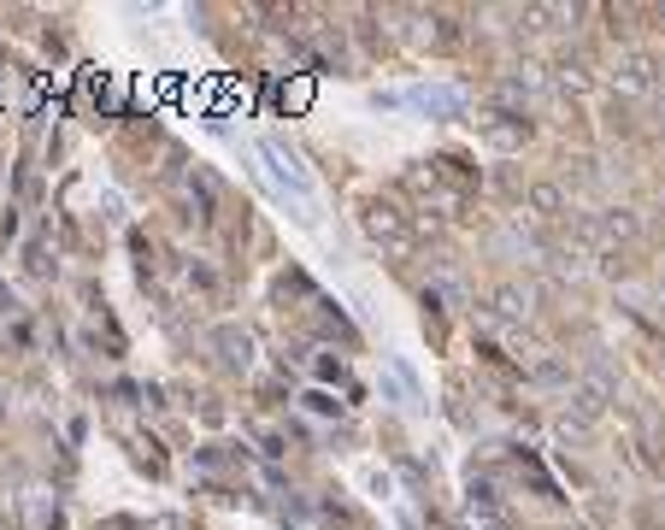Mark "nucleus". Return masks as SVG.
<instances>
[{"mask_svg":"<svg viewBox=\"0 0 665 530\" xmlns=\"http://www.w3.org/2000/svg\"><path fill=\"white\" fill-rule=\"evenodd\" d=\"M259 153H266V160H271V165H278V177H283V183H288V189H295L300 200H307V195H312V183H307V171H300V160H295V153H288V148H283V141H266V148H259Z\"/></svg>","mask_w":665,"mask_h":530,"instance_id":"obj_1","label":"nucleus"},{"mask_svg":"<svg viewBox=\"0 0 665 530\" xmlns=\"http://www.w3.org/2000/svg\"><path fill=\"white\" fill-rule=\"evenodd\" d=\"M618 89H654V60H642V53H630L625 65H618Z\"/></svg>","mask_w":665,"mask_h":530,"instance_id":"obj_2","label":"nucleus"},{"mask_svg":"<svg viewBox=\"0 0 665 530\" xmlns=\"http://www.w3.org/2000/svg\"><path fill=\"white\" fill-rule=\"evenodd\" d=\"M418 107L424 112H459V95L454 89H418Z\"/></svg>","mask_w":665,"mask_h":530,"instance_id":"obj_3","label":"nucleus"}]
</instances>
